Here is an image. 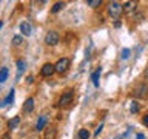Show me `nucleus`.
Returning a JSON list of instances; mask_svg holds the SVG:
<instances>
[{
    "label": "nucleus",
    "instance_id": "f8f14e48",
    "mask_svg": "<svg viewBox=\"0 0 148 139\" xmlns=\"http://www.w3.org/2000/svg\"><path fill=\"white\" fill-rule=\"evenodd\" d=\"M14 94H16V91H14V88L11 91H9V94H8V97L5 99L3 102H2V107H5V105H9V104H12L14 102Z\"/></svg>",
    "mask_w": 148,
    "mask_h": 139
},
{
    "label": "nucleus",
    "instance_id": "f3484780",
    "mask_svg": "<svg viewBox=\"0 0 148 139\" xmlns=\"http://www.w3.org/2000/svg\"><path fill=\"white\" fill-rule=\"evenodd\" d=\"M63 8H65V2H57V3H56L54 6H53V9H51V11L56 14V12H59L60 9H63Z\"/></svg>",
    "mask_w": 148,
    "mask_h": 139
},
{
    "label": "nucleus",
    "instance_id": "b1692460",
    "mask_svg": "<svg viewBox=\"0 0 148 139\" xmlns=\"http://www.w3.org/2000/svg\"><path fill=\"white\" fill-rule=\"evenodd\" d=\"M102 128H103V125H100V127H99V128L96 130V136H99V133L102 131Z\"/></svg>",
    "mask_w": 148,
    "mask_h": 139
},
{
    "label": "nucleus",
    "instance_id": "412c9836",
    "mask_svg": "<svg viewBox=\"0 0 148 139\" xmlns=\"http://www.w3.org/2000/svg\"><path fill=\"white\" fill-rule=\"evenodd\" d=\"M25 67H26V63L23 62V60H18L17 62V68H18V74H22V71L25 70Z\"/></svg>",
    "mask_w": 148,
    "mask_h": 139
},
{
    "label": "nucleus",
    "instance_id": "6e6552de",
    "mask_svg": "<svg viewBox=\"0 0 148 139\" xmlns=\"http://www.w3.org/2000/svg\"><path fill=\"white\" fill-rule=\"evenodd\" d=\"M20 32L25 37H28V36H31V25L28 22H22L20 23Z\"/></svg>",
    "mask_w": 148,
    "mask_h": 139
},
{
    "label": "nucleus",
    "instance_id": "7ed1b4c3",
    "mask_svg": "<svg viewBox=\"0 0 148 139\" xmlns=\"http://www.w3.org/2000/svg\"><path fill=\"white\" fill-rule=\"evenodd\" d=\"M59 40H60V36H59V32H57V31L51 30V31L46 32V36H45V43H46V45L56 46V45L59 43Z\"/></svg>",
    "mask_w": 148,
    "mask_h": 139
},
{
    "label": "nucleus",
    "instance_id": "423d86ee",
    "mask_svg": "<svg viewBox=\"0 0 148 139\" xmlns=\"http://www.w3.org/2000/svg\"><path fill=\"white\" fill-rule=\"evenodd\" d=\"M40 73H42V76H43V77L53 76V74L56 73V65H53V63H45L43 67H42Z\"/></svg>",
    "mask_w": 148,
    "mask_h": 139
},
{
    "label": "nucleus",
    "instance_id": "aec40b11",
    "mask_svg": "<svg viewBox=\"0 0 148 139\" xmlns=\"http://www.w3.org/2000/svg\"><path fill=\"white\" fill-rule=\"evenodd\" d=\"M130 111H131V113H137L139 111V104L136 100H133L131 104H130Z\"/></svg>",
    "mask_w": 148,
    "mask_h": 139
},
{
    "label": "nucleus",
    "instance_id": "a878e982",
    "mask_svg": "<svg viewBox=\"0 0 148 139\" xmlns=\"http://www.w3.org/2000/svg\"><path fill=\"white\" fill-rule=\"evenodd\" d=\"M143 76H145V77L148 79V67H147V70H145V71H143Z\"/></svg>",
    "mask_w": 148,
    "mask_h": 139
},
{
    "label": "nucleus",
    "instance_id": "9d476101",
    "mask_svg": "<svg viewBox=\"0 0 148 139\" xmlns=\"http://www.w3.org/2000/svg\"><path fill=\"white\" fill-rule=\"evenodd\" d=\"M46 120H48V118H46V116H40V118H39V120H37V125H36V130H37V131H40V130H43L45 124H46Z\"/></svg>",
    "mask_w": 148,
    "mask_h": 139
},
{
    "label": "nucleus",
    "instance_id": "0eeeda50",
    "mask_svg": "<svg viewBox=\"0 0 148 139\" xmlns=\"http://www.w3.org/2000/svg\"><path fill=\"white\" fill-rule=\"evenodd\" d=\"M34 110V99L32 97H28L25 100V104H23V113H31V111Z\"/></svg>",
    "mask_w": 148,
    "mask_h": 139
},
{
    "label": "nucleus",
    "instance_id": "f03ea898",
    "mask_svg": "<svg viewBox=\"0 0 148 139\" xmlns=\"http://www.w3.org/2000/svg\"><path fill=\"white\" fill-rule=\"evenodd\" d=\"M73 100H74V91L73 90H68V91H65L62 96H60V99H59V107L60 108H66V107H69L73 104Z\"/></svg>",
    "mask_w": 148,
    "mask_h": 139
},
{
    "label": "nucleus",
    "instance_id": "39448f33",
    "mask_svg": "<svg viewBox=\"0 0 148 139\" xmlns=\"http://www.w3.org/2000/svg\"><path fill=\"white\" fill-rule=\"evenodd\" d=\"M133 93L137 99H145L148 96V83H139V85L134 88Z\"/></svg>",
    "mask_w": 148,
    "mask_h": 139
},
{
    "label": "nucleus",
    "instance_id": "6ab92c4d",
    "mask_svg": "<svg viewBox=\"0 0 148 139\" xmlns=\"http://www.w3.org/2000/svg\"><path fill=\"white\" fill-rule=\"evenodd\" d=\"M86 5H88V6H91V8H97V6H100V5H102V0H88Z\"/></svg>",
    "mask_w": 148,
    "mask_h": 139
},
{
    "label": "nucleus",
    "instance_id": "4468645a",
    "mask_svg": "<svg viewBox=\"0 0 148 139\" xmlns=\"http://www.w3.org/2000/svg\"><path fill=\"white\" fill-rule=\"evenodd\" d=\"M45 139H56V128H54V127H51V128L46 130Z\"/></svg>",
    "mask_w": 148,
    "mask_h": 139
},
{
    "label": "nucleus",
    "instance_id": "1a4fd4ad",
    "mask_svg": "<svg viewBox=\"0 0 148 139\" xmlns=\"http://www.w3.org/2000/svg\"><path fill=\"white\" fill-rule=\"evenodd\" d=\"M100 74H102V68L100 67L91 74V81H92V83H94V87H99V77H100Z\"/></svg>",
    "mask_w": 148,
    "mask_h": 139
},
{
    "label": "nucleus",
    "instance_id": "20e7f679",
    "mask_svg": "<svg viewBox=\"0 0 148 139\" xmlns=\"http://www.w3.org/2000/svg\"><path fill=\"white\" fill-rule=\"evenodd\" d=\"M69 59L68 57H62V59H59L57 62H56V73H59V74H63V73H66L68 71V68H69Z\"/></svg>",
    "mask_w": 148,
    "mask_h": 139
},
{
    "label": "nucleus",
    "instance_id": "4be33fe9",
    "mask_svg": "<svg viewBox=\"0 0 148 139\" xmlns=\"http://www.w3.org/2000/svg\"><path fill=\"white\" fill-rule=\"evenodd\" d=\"M130 53H131V51H130L128 48H123L122 50V56H120V57H122V59H128L130 57Z\"/></svg>",
    "mask_w": 148,
    "mask_h": 139
},
{
    "label": "nucleus",
    "instance_id": "393cba45",
    "mask_svg": "<svg viewBox=\"0 0 148 139\" xmlns=\"http://www.w3.org/2000/svg\"><path fill=\"white\" fill-rule=\"evenodd\" d=\"M136 139H145V136H143V134H142V133H139V134H137V136H136Z\"/></svg>",
    "mask_w": 148,
    "mask_h": 139
},
{
    "label": "nucleus",
    "instance_id": "f257e3e1",
    "mask_svg": "<svg viewBox=\"0 0 148 139\" xmlns=\"http://www.w3.org/2000/svg\"><path fill=\"white\" fill-rule=\"evenodd\" d=\"M123 12V5L119 2H110L108 3V14L113 19H119Z\"/></svg>",
    "mask_w": 148,
    "mask_h": 139
},
{
    "label": "nucleus",
    "instance_id": "5701e85b",
    "mask_svg": "<svg viewBox=\"0 0 148 139\" xmlns=\"http://www.w3.org/2000/svg\"><path fill=\"white\" fill-rule=\"evenodd\" d=\"M142 122H143V125H145V127H148V114H145V116H143Z\"/></svg>",
    "mask_w": 148,
    "mask_h": 139
},
{
    "label": "nucleus",
    "instance_id": "2eb2a0df",
    "mask_svg": "<svg viewBox=\"0 0 148 139\" xmlns=\"http://www.w3.org/2000/svg\"><path fill=\"white\" fill-rule=\"evenodd\" d=\"M79 139H90V131L86 128H80L79 130Z\"/></svg>",
    "mask_w": 148,
    "mask_h": 139
},
{
    "label": "nucleus",
    "instance_id": "9b49d317",
    "mask_svg": "<svg viewBox=\"0 0 148 139\" xmlns=\"http://www.w3.org/2000/svg\"><path fill=\"white\" fill-rule=\"evenodd\" d=\"M18 124H20V118H18V116H16V118H12V119L8 122V128H9V130H14V128L18 127Z\"/></svg>",
    "mask_w": 148,
    "mask_h": 139
},
{
    "label": "nucleus",
    "instance_id": "ddd939ff",
    "mask_svg": "<svg viewBox=\"0 0 148 139\" xmlns=\"http://www.w3.org/2000/svg\"><path fill=\"white\" fill-rule=\"evenodd\" d=\"M8 74H9V71H8V68H6V67H3L2 70H0V82H2V83L6 82Z\"/></svg>",
    "mask_w": 148,
    "mask_h": 139
},
{
    "label": "nucleus",
    "instance_id": "dca6fc26",
    "mask_svg": "<svg viewBox=\"0 0 148 139\" xmlns=\"http://www.w3.org/2000/svg\"><path fill=\"white\" fill-rule=\"evenodd\" d=\"M136 2H125L123 3V11H133L134 8H136Z\"/></svg>",
    "mask_w": 148,
    "mask_h": 139
},
{
    "label": "nucleus",
    "instance_id": "a211bd4d",
    "mask_svg": "<svg viewBox=\"0 0 148 139\" xmlns=\"http://www.w3.org/2000/svg\"><path fill=\"white\" fill-rule=\"evenodd\" d=\"M22 43H23L22 36H14V37H12V45H14V46H20Z\"/></svg>",
    "mask_w": 148,
    "mask_h": 139
}]
</instances>
